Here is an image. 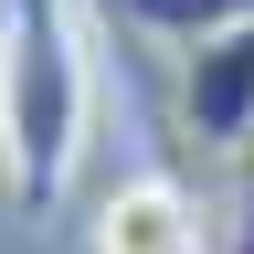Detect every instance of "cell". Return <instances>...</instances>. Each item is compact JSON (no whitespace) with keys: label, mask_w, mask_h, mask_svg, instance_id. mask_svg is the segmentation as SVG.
<instances>
[{"label":"cell","mask_w":254,"mask_h":254,"mask_svg":"<svg viewBox=\"0 0 254 254\" xmlns=\"http://www.w3.org/2000/svg\"><path fill=\"white\" fill-rule=\"evenodd\" d=\"M85 117H95V64L74 0H0V170L32 222L74 190Z\"/></svg>","instance_id":"cell-1"},{"label":"cell","mask_w":254,"mask_h":254,"mask_svg":"<svg viewBox=\"0 0 254 254\" xmlns=\"http://www.w3.org/2000/svg\"><path fill=\"white\" fill-rule=\"evenodd\" d=\"M190 64H180V127L201 148H233V138H254V21H222V32H201V43H180Z\"/></svg>","instance_id":"cell-2"},{"label":"cell","mask_w":254,"mask_h":254,"mask_svg":"<svg viewBox=\"0 0 254 254\" xmlns=\"http://www.w3.org/2000/svg\"><path fill=\"white\" fill-rule=\"evenodd\" d=\"M95 254H212V222L190 212L180 180H127L95 212Z\"/></svg>","instance_id":"cell-3"},{"label":"cell","mask_w":254,"mask_h":254,"mask_svg":"<svg viewBox=\"0 0 254 254\" xmlns=\"http://www.w3.org/2000/svg\"><path fill=\"white\" fill-rule=\"evenodd\" d=\"M138 32H159V43H201V32L222 21H254V0H117Z\"/></svg>","instance_id":"cell-4"},{"label":"cell","mask_w":254,"mask_h":254,"mask_svg":"<svg viewBox=\"0 0 254 254\" xmlns=\"http://www.w3.org/2000/svg\"><path fill=\"white\" fill-rule=\"evenodd\" d=\"M212 254H254V138L222 148V212H212Z\"/></svg>","instance_id":"cell-5"}]
</instances>
